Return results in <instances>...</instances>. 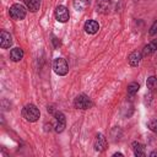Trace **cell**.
I'll use <instances>...</instances> for the list:
<instances>
[{"label":"cell","instance_id":"18","mask_svg":"<svg viewBox=\"0 0 157 157\" xmlns=\"http://www.w3.org/2000/svg\"><path fill=\"white\" fill-rule=\"evenodd\" d=\"M139 88H140V85L137 83V82H131V83H129L128 85V94L129 96H135L136 93H137V91H139Z\"/></svg>","mask_w":157,"mask_h":157},{"label":"cell","instance_id":"12","mask_svg":"<svg viewBox=\"0 0 157 157\" xmlns=\"http://www.w3.org/2000/svg\"><path fill=\"white\" fill-rule=\"evenodd\" d=\"M131 147H132V151H134V155L136 157H144L146 153H145V146L141 144V142H137V141H134L131 144Z\"/></svg>","mask_w":157,"mask_h":157},{"label":"cell","instance_id":"16","mask_svg":"<svg viewBox=\"0 0 157 157\" xmlns=\"http://www.w3.org/2000/svg\"><path fill=\"white\" fill-rule=\"evenodd\" d=\"M25 4L27 6V9L32 12H36L39 10L40 6V0H25Z\"/></svg>","mask_w":157,"mask_h":157},{"label":"cell","instance_id":"1","mask_svg":"<svg viewBox=\"0 0 157 157\" xmlns=\"http://www.w3.org/2000/svg\"><path fill=\"white\" fill-rule=\"evenodd\" d=\"M22 117H23L27 121L33 123V121H37V120L39 119L40 112H39V109H38L34 104H27V105H25L23 109H22Z\"/></svg>","mask_w":157,"mask_h":157},{"label":"cell","instance_id":"22","mask_svg":"<svg viewBox=\"0 0 157 157\" xmlns=\"http://www.w3.org/2000/svg\"><path fill=\"white\" fill-rule=\"evenodd\" d=\"M113 156H114V157H117V156H119V157H123L124 155H123V153H120V152H115Z\"/></svg>","mask_w":157,"mask_h":157},{"label":"cell","instance_id":"15","mask_svg":"<svg viewBox=\"0 0 157 157\" xmlns=\"http://www.w3.org/2000/svg\"><path fill=\"white\" fill-rule=\"evenodd\" d=\"M72 4H74L75 10H77V11H83V10H86V9L90 6L91 0H74Z\"/></svg>","mask_w":157,"mask_h":157},{"label":"cell","instance_id":"14","mask_svg":"<svg viewBox=\"0 0 157 157\" xmlns=\"http://www.w3.org/2000/svg\"><path fill=\"white\" fill-rule=\"evenodd\" d=\"M156 50H157V42L153 40V42H151V43H148L147 45L144 47V49H142V55H144V56H148V55L153 54Z\"/></svg>","mask_w":157,"mask_h":157},{"label":"cell","instance_id":"11","mask_svg":"<svg viewBox=\"0 0 157 157\" xmlns=\"http://www.w3.org/2000/svg\"><path fill=\"white\" fill-rule=\"evenodd\" d=\"M96 10L102 13H108L110 10V0H97Z\"/></svg>","mask_w":157,"mask_h":157},{"label":"cell","instance_id":"10","mask_svg":"<svg viewBox=\"0 0 157 157\" xmlns=\"http://www.w3.org/2000/svg\"><path fill=\"white\" fill-rule=\"evenodd\" d=\"M141 58H142V53L141 52H139V50H135V52H132L129 56H128V61H129V65L130 66H137L139 64H140V61H141Z\"/></svg>","mask_w":157,"mask_h":157},{"label":"cell","instance_id":"6","mask_svg":"<svg viewBox=\"0 0 157 157\" xmlns=\"http://www.w3.org/2000/svg\"><path fill=\"white\" fill-rule=\"evenodd\" d=\"M66 126V119L65 115L61 112H56L55 113V131L56 132H61Z\"/></svg>","mask_w":157,"mask_h":157},{"label":"cell","instance_id":"20","mask_svg":"<svg viewBox=\"0 0 157 157\" xmlns=\"http://www.w3.org/2000/svg\"><path fill=\"white\" fill-rule=\"evenodd\" d=\"M148 33H150L151 36H155V34H157V21H155V22L152 23V26L150 27V31H148Z\"/></svg>","mask_w":157,"mask_h":157},{"label":"cell","instance_id":"21","mask_svg":"<svg viewBox=\"0 0 157 157\" xmlns=\"http://www.w3.org/2000/svg\"><path fill=\"white\" fill-rule=\"evenodd\" d=\"M53 42H54V45H55V48H56V47H60V40H59L58 38L53 37Z\"/></svg>","mask_w":157,"mask_h":157},{"label":"cell","instance_id":"23","mask_svg":"<svg viewBox=\"0 0 157 157\" xmlns=\"http://www.w3.org/2000/svg\"><path fill=\"white\" fill-rule=\"evenodd\" d=\"M156 156H157V151H153L150 153V157H156Z\"/></svg>","mask_w":157,"mask_h":157},{"label":"cell","instance_id":"3","mask_svg":"<svg viewBox=\"0 0 157 157\" xmlns=\"http://www.w3.org/2000/svg\"><path fill=\"white\" fill-rule=\"evenodd\" d=\"M74 105L77 109H88L93 105V102L91 101V98L86 94H78L75 101H74Z\"/></svg>","mask_w":157,"mask_h":157},{"label":"cell","instance_id":"19","mask_svg":"<svg viewBox=\"0 0 157 157\" xmlns=\"http://www.w3.org/2000/svg\"><path fill=\"white\" fill-rule=\"evenodd\" d=\"M147 128H148L152 132L157 134V120H151V121H148V123H147Z\"/></svg>","mask_w":157,"mask_h":157},{"label":"cell","instance_id":"4","mask_svg":"<svg viewBox=\"0 0 157 157\" xmlns=\"http://www.w3.org/2000/svg\"><path fill=\"white\" fill-rule=\"evenodd\" d=\"M10 16L16 21H21L26 17V9L20 4H13L10 7Z\"/></svg>","mask_w":157,"mask_h":157},{"label":"cell","instance_id":"13","mask_svg":"<svg viewBox=\"0 0 157 157\" xmlns=\"http://www.w3.org/2000/svg\"><path fill=\"white\" fill-rule=\"evenodd\" d=\"M23 50L21 49V48H18V47H16V48H13V49H11V52H10V59L12 60V61H20L22 58H23Z\"/></svg>","mask_w":157,"mask_h":157},{"label":"cell","instance_id":"8","mask_svg":"<svg viewBox=\"0 0 157 157\" xmlns=\"http://www.w3.org/2000/svg\"><path fill=\"white\" fill-rule=\"evenodd\" d=\"M12 45V37L9 32L1 31L0 32V47L2 49H7Z\"/></svg>","mask_w":157,"mask_h":157},{"label":"cell","instance_id":"7","mask_svg":"<svg viewBox=\"0 0 157 157\" xmlns=\"http://www.w3.org/2000/svg\"><path fill=\"white\" fill-rule=\"evenodd\" d=\"M93 146H94V150L97 152H103L107 148V140H105L103 134H97V136L94 139Z\"/></svg>","mask_w":157,"mask_h":157},{"label":"cell","instance_id":"5","mask_svg":"<svg viewBox=\"0 0 157 157\" xmlns=\"http://www.w3.org/2000/svg\"><path fill=\"white\" fill-rule=\"evenodd\" d=\"M69 17H70V13H69V10L64 6V5H58L55 7V18L61 22V23H65L66 21H69Z\"/></svg>","mask_w":157,"mask_h":157},{"label":"cell","instance_id":"9","mask_svg":"<svg viewBox=\"0 0 157 157\" xmlns=\"http://www.w3.org/2000/svg\"><path fill=\"white\" fill-rule=\"evenodd\" d=\"M83 29H85V32L88 33V34H94V33L98 32V29H99V25H98V22L94 21V20H88V21L85 22Z\"/></svg>","mask_w":157,"mask_h":157},{"label":"cell","instance_id":"17","mask_svg":"<svg viewBox=\"0 0 157 157\" xmlns=\"http://www.w3.org/2000/svg\"><path fill=\"white\" fill-rule=\"evenodd\" d=\"M146 86L151 92H156L157 91V77L155 76H150L146 81Z\"/></svg>","mask_w":157,"mask_h":157},{"label":"cell","instance_id":"2","mask_svg":"<svg viewBox=\"0 0 157 157\" xmlns=\"http://www.w3.org/2000/svg\"><path fill=\"white\" fill-rule=\"evenodd\" d=\"M53 70L59 76H65L69 71V65L64 58H56L53 61Z\"/></svg>","mask_w":157,"mask_h":157}]
</instances>
